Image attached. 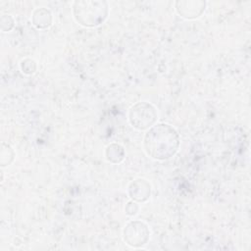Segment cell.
Wrapping results in <instances>:
<instances>
[{"label":"cell","instance_id":"2","mask_svg":"<svg viewBox=\"0 0 251 251\" xmlns=\"http://www.w3.org/2000/svg\"><path fill=\"white\" fill-rule=\"evenodd\" d=\"M74 16L84 26H96L102 24L108 15V5L105 1H75Z\"/></svg>","mask_w":251,"mask_h":251},{"label":"cell","instance_id":"8","mask_svg":"<svg viewBox=\"0 0 251 251\" xmlns=\"http://www.w3.org/2000/svg\"><path fill=\"white\" fill-rule=\"evenodd\" d=\"M106 158L111 163H120L125 158V150L119 144H111L106 149Z\"/></svg>","mask_w":251,"mask_h":251},{"label":"cell","instance_id":"9","mask_svg":"<svg viewBox=\"0 0 251 251\" xmlns=\"http://www.w3.org/2000/svg\"><path fill=\"white\" fill-rule=\"evenodd\" d=\"M132 204H133V203H128V205H127L126 209H128V207H129V206H132ZM134 204H135V203H134ZM134 204H133V205H134ZM137 209H138V207H137V205H136V206H135L134 208H132L131 210H127V211H126V213H127L128 215H133V214H135V213H136Z\"/></svg>","mask_w":251,"mask_h":251},{"label":"cell","instance_id":"3","mask_svg":"<svg viewBox=\"0 0 251 251\" xmlns=\"http://www.w3.org/2000/svg\"><path fill=\"white\" fill-rule=\"evenodd\" d=\"M129 123L137 129L151 127L157 120L156 109L149 103L139 102L133 105L129 111Z\"/></svg>","mask_w":251,"mask_h":251},{"label":"cell","instance_id":"7","mask_svg":"<svg viewBox=\"0 0 251 251\" xmlns=\"http://www.w3.org/2000/svg\"><path fill=\"white\" fill-rule=\"evenodd\" d=\"M51 14L44 8L37 9L32 14V23L37 28H46L51 25Z\"/></svg>","mask_w":251,"mask_h":251},{"label":"cell","instance_id":"1","mask_svg":"<svg viewBox=\"0 0 251 251\" xmlns=\"http://www.w3.org/2000/svg\"><path fill=\"white\" fill-rule=\"evenodd\" d=\"M179 146V136L176 130L168 124L152 126L144 136L146 153L156 160H166L173 157Z\"/></svg>","mask_w":251,"mask_h":251},{"label":"cell","instance_id":"6","mask_svg":"<svg viewBox=\"0 0 251 251\" xmlns=\"http://www.w3.org/2000/svg\"><path fill=\"white\" fill-rule=\"evenodd\" d=\"M150 184L145 179H136L128 187L130 197L137 202L146 201L150 196Z\"/></svg>","mask_w":251,"mask_h":251},{"label":"cell","instance_id":"5","mask_svg":"<svg viewBox=\"0 0 251 251\" xmlns=\"http://www.w3.org/2000/svg\"><path fill=\"white\" fill-rule=\"evenodd\" d=\"M176 4L177 13L186 19L199 17L205 9V2L203 1H178Z\"/></svg>","mask_w":251,"mask_h":251},{"label":"cell","instance_id":"4","mask_svg":"<svg viewBox=\"0 0 251 251\" xmlns=\"http://www.w3.org/2000/svg\"><path fill=\"white\" fill-rule=\"evenodd\" d=\"M124 238L125 241L132 247L142 246L149 239V229L141 222H130L124 229Z\"/></svg>","mask_w":251,"mask_h":251}]
</instances>
